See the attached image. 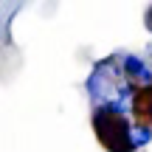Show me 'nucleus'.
Wrapping results in <instances>:
<instances>
[{"mask_svg":"<svg viewBox=\"0 0 152 152\" xmlns=\"http://www.w3.org/2000/svg\"><path fill=\"white\" fill-rule=\"evenodd\" d=\"M132 115L141 127H152V85L135 90V99H132Z\"/></svg>","mask_w":152,"mask_h":152,"instance_id":"2","label":"nucleus"},{"mask_svg":"<svg viewBox=\"0 0 152 152\" xmlns=\"http://www.w3.org/2000/svg\"><path fill=\"white\" fill-rule=\"evenodd\" d=\"M149 23H152V11H149Z\"/></svg>","mask_w":152,"mask_h":152,"instance_id":"3","label":"nucleus"},{"mask_svg":"<svg viewBox=\"0 0 152 152\" xmlns=\"http://www.w3.org/2000/svg\"><path fill=\"white\" fill-rule=\"evenodd\" d=\"M93 127H96V135L102 141V147L110 152H130L135 147L130 138V127H127L124 115L115 113V110H99L93 115Z\"/></svg>","mask_w":152,"mask_h":152,"instance_id":"1","label":"nucleus"}]
</instances>
